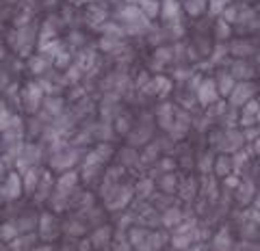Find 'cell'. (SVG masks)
Listing matches in <instances>:
<instances>
[{"instance_id": "cell-1", "label": "cell", "mask_w": 260, "mask_h": 251, "mask_svg": "<svg viewBox=\"0 0 260 251\" xmlns=\"http://www.w3.org/2000/svg\"><path fill=\"white\" fill-rule=\"evenodd\" d=\"M117 20L124 24V30L128 35H141L150 26V20L145 18L139 5H124L117 11Z\"/></svg>"}, {"instance_id": "cell-2", "label": "cell", "mask_w": 260, "mask_h": 251, "mask_svg": "<svg viewBox=\"0 0 260 251\" xmlns=\"http://www.w3.org/2000/svg\"><path fill=\"white\" fill-rule=\"evenodd\" d=\"M20 100H22V106L26 109V113H37L39 109L44 106V100H46V91L42 89L39 83H26L20 89Z\"/></svg>"}, {"instance_id": "cell-3", "label": "cell", "mask_w": 260, "mask_h": 251, "mask_svg": "<svg viewBox=\"0 0 260 251\" xmlns=\"http://www.w3.org/2000/svg\"><path fill=\"white\" fill-rule=\"evenodd\" d=\"M35 37H37V33L32 30V26H22V28H15L9 35V42L20 56H26V54H30V48H32V44H35Z\"/></svg>"}, {"instance_id": "cell-4", "label": "cell", "mask_w": 260, "mask_h": 251, "mask_svg": "<svg viewBox=\"0 0 260 251\" xmlns=\"http://www.w3.org/2000/svg\"><path fill=\"white\" fill-rule=\"evenodd\" d=\"M24 193V184H22V175L18 171H9L5 177V182L0 184V197L7 201H15Z\"/></svg>"}, {"instance_id": "cell-5", "label": "cell", "mask_w": 260, "mask_h": 251, "mask_svg": "<svg viewBox=\"0 0 260 251\" xmlns=\"http://www.w3.org/2000/svg\"><path fill=\"white\" fill-rule=\"evenodd\" d=\"M42 148L39 145H35V143H28V145H22V150H20V154H18V160H15V165L20 167V171L24 173L26 169H30V167H37L39 165V160H42Z\"/></svg>"}, {"instance_id": "cell-6", "label": "cell", "mask_w": 260, "mask_h": 251, "mask_svg": "<svg viewBox=\"0 0 260 251\" xmlns=\"http://www.w3.org/2000/svg\"><path fill=\"white\" fill-rule=\"evenodd\" d=\"M78 158H80L78 150H74V148H65V150H59V152H54V154H52L50 165H52L54 169H59L61 173H65V171H70V169L78 163Z\"/></svg>"}, {"instance_id": "cell-7", "label": "cell", "mask_w": 260, "mask_h": 251, "mask_svg": "<svg viewBox=\"0 0 260 251\" xmlns=\"http://www.w3.org/2000/svg\"><path fill=\"white\" fill-rule=\"evenodd\" d=\"M133 193H135L133 186H117V184H113V193H111V195H107V208L109 210H121L130 201Z\"/></svg>"}, {"instance_id": "cell-8", "label": "cell", "mask_w": 260, "mask_h": 251, "mask_svg": "<svg viewBox=\"0 0 260 251\" xmlns=\"http://www.w3.org/2000/svg\"><path fill=\"white\" fill-rule=\"evenodd\" d=\"M78 177L80 175H78V171H74V169L61 173V177L54 182V193H59V195H63V197H70L78 186Z\"/></svg>"}, {"instance_id": "cell-9", "label": "cell", "mask_w": 260, "mask_h": 251, "mask_svg": "<svg viewBox=\"0 0 260 251\" xmlns=\"http://www.w3.org/2000/svg\"><path fill=\"white\" fill-rule=\"evenodd\" d=\"M160 18L167 24H180L182 22V5L178 0H160Z\"/></svg>"}, {"instance_id": "cell-10", "label": "cell", "mask_w": 260, "mask_h": 251, "mask_svg": "<svg viewBox=\"0 0 260 251\" xmlns=\"http://www.w3.org/2000/svg\"><path fill=\"white\" fill-rule=\"evenodd\" d=\"M217 98H219L217 80H213V78L202 80V83L198 85V100H200L202 106H210L213 102H217Z\"/></svg>"}, {"instance_id": "cell-11", "label": "cell", "mask_w": 260, "mask_h": 251, "mask_svg": "<svg viewBox=\"0 0 260 251\" xmlns=\"http://www.w3.org/2000/svg\"><path fill=\"white\" fill-rule=\"evenodd\" d=\"M59 30H61V20L56 15H50L39 28V44L44 42H52V39H59Z\"/></svg>"}, {"instance_id": "cell-12", "label": "cell", "mask_w": 260, "mask_h": 251, "mask_svg": "<svg viewBox=\"0 0 260 251\" xmlns=\"http://www.w3.org/2000/svg\"><path fill=\"white\" fill-rule=\"evenodd\" d=\"M39 234H42L44 240H54L56 234H59V225H56L54 217L50 212H44L39 217Z\"/></svg>"}, {"instance_id": "cell-13", "label": "cell", "mask_w": 260, "mask_h": 251, "mask_svg": "<svg viewBox=\"0 0 260 251\" xmlns=\"http://www.w3.org/2000/svg\"><path fill=\"white\" fill-rule=\"evenodd\" d=\"M85 20H87L89 26L100 28L104 22H109L107 7H102V5H89V7H87V15H85Z\"/></svg>"}, {"instance_id": "cell-14", "label": "cell", "mask_w": 260, "mask_h": 251, "mask_svg": "<svg viewBox=\"0 0 260 251\" xmlns=\"http://www.w3.org/2000/svg\"><path fill=\"white\" fill-rule=\"evenodd\" d=\"M39 182H42V169L39 167H30L22 173V184H24V193H26V195L37 193Z\"/></svg>"}, {"instance_id": "cell-15", "label": "cell", "mask_w": 260, "mask_h": 251, "mask_svg": "<svg viewBox=\"0 0 260 251\" xmlns=\"http://www.w3.org/2000/svg\"><path fill=\"white\" fill-rule=\"evenodd\" d=\"M251 100V87L245 85V83H241L232 89V93H230V102H232V106H245V104Z\"/></svg>"}, {"instance_id": "cell-16", "label": "cell", "mask_w": 260, "mask_h": 251, "mask_svg": "<svg viewBox=\"0 0 260 251\" xmlns=\"http://www.w3.org/2000/svg\"><path fill=\"white\" fill-rule=\"evenodd\" d=\"M50 59L44 54H35V56H30L28 59V69H30V74H35V76H46L48 74V69H50Z\"/></svg>"}, {"instance_id": "cell-17", "label": "cell", "mask_w": 260, "mask_h": 251, "mask_svg": "<svg viewBox=\"0 0 260 251\" xmlns=\"http://www.w3.org/2000/svg\"><path fill=\"white\" fill-rule=\"evenodd\" d=\"M172 80H169L167 76H154L152 83H150V93L158 95V98H165V95L172 91Z\"/></svg>"}, {"instance_id": "cell-18", "label": "cell", "mask_w": 260, "mask_h": 251, "mask_svg": "<svg viewBox=\"0 0 260 251\" xmlns=\"http://www.w3.org/2000/svg\"><path fill=\"white\" fill-rule=\"evenodd\" d=\"M63 50H65V44L61 42V39H52V42H44V44H39V54L48 56L50 61H54L56 56H59Z\"/></svg>"}, {"instance_id": "cell-19", "label": "cell", "mask_w": 260, "mask_h": 251, "mask_svg": "<svg viewBox=\"0 0 260 251\" xmlns=\"http://www.w3.org/2000/svg\"><path fill=\"white\" fill-rule=\"evenodd\" d=\"M44 113L48 117H59L63 113V98L61 95H48L44 100Z\"/></svg>"}, {"instance_id": "cell-20", "label": "cell", "mask_w": 260, "mask_h": 251, "mask_svg": "<svg viewBox=\"0 0 260 251\" xmlns=\"http://www.w3.org/2000/svg\"><path fill=\"white\" fill-rule=\"evenodd\" d=\"M98 48H100L102 52H113V54H117L124 50V42L121 39H115V37H100V42H98Z\"/></svg>"}, {"instance_id": "cell-21", "label": "cell", "mask_w": 260, "mask_h": 251, "mask_svg": "<svg viewBox=\"0 0 260 251\" xmlns=\"http://www.w3.org/2000/svg\"><path fill=\"white\" fill-rule=\"evenodd\" d=\"M100 33H102L104 37L121 39V37L126 35V30H124V26H121V24H117V22H104L102 26H100Z\"/></svg>"}, {"instance_id": "cell-22", "label": "cell", "mask_w": 260, "mask_h": 251, "mask_svg": "<svg viewBox=\"0 0 260 251\" xmlns=\"http://www.w3.org/2000/svg\"><path fill=\"white\" fill-rule=\"evenodd\" d=\"M0 238L7 240V242H13V240H18L20 238V228H18V223H3L0 225Z\"/></svg>"}, {"instance_id": "cell-23", "label": "cell", "mask_w": 260, "mask_h": 251, "mask_svg": "<svg viewBox=\"0 0 260 251\" xmlns=\"http://www.w3.org/2000/svg\"><path fill=\"white\" fill-rule=\"evenodd\" d=\"M13 119H15V115L9 111V106H7L5 102H0V134L7 132L13 126Z\"/></svg>"}, {"instance_id": "cell-24", "label": "cell", "mask_w": 260, "mask_h": 251, "mask_svg": "<svg viewBox=\"0 0 260 251\" xmlns=\"http://www.w3.org/2000/svg\"><path fill=\"white\" fill-rule=\"evenodd\" d=\"M139 7H141V11L145 13V18L148 20L156 18V15L160 13V0H141Z\"/></svg>"}, {"instance_id": "cell-25", "label": "cell", "mask_w": 260, "mask_h": 251, "mask_svg": "<svg viewBox=\"0 0 260 251\" xmlns=\"http://www.w3.org/2000/svg\"><path fill=\"white\" fill-rule=\"evenodd\" d=\"M172 61V50L169 48H156V52H154V59H152V67L158 69L160 65H165V63Z\"/></svg>"}, {"instance_id": "cell-26", "label": "cell", "mask_w": 260, "mask_h": 251, "mask_svg": "<svg viewBox=\"0 0 260 251\" xmlns=\"http://www.w3.org/2000/svg\"><path fill=\"white\" fill-rule=\"evenodd\" d=\"M234 87H237V85H234V76H232V74H221V76H219V80H217V89H219V93L230 95Z\"/></svg>"}, {"instance_id": "cell-27", "label": "cell", "mask_w": 260, "mask_h": 251, "mask_svg": "<svg viewBox=\"0 0 260 251\" xmlns=\"http://www.w3.org/2000/svg\"><path fill=\"white\" fill-rule=\"evenodd\" d=\"M50 186H52V177L50 173H42V182L37 186V199H48L50 197Z\"/></svg>"}, {"instance_id": "cell-28", "label": "cell", "mask_w": 260, "mask_h": 251, "mask_svg": "<svg viewBox=\"0 0 260 251\" xmlns=\"http://www.w3.org/2000/svg\"><path fill=\"white\" fill-rule=\"evenodd\" d=\"M150 126H139L137 130H133L128 136H130V143H135V145H139V143H145L150 139Z\"/></svg>"}, {"instance_id": "cell-29", "label": "cell", "mask_w": 260, "mask_h": 251, "mask_svg": "<svg viewBox=\"0 0 260 251\" xmlns=\"http://www.w3.org/2000/svg\"><path fill=\"white\" fill-rule=\"evenodd\" d=\"M83 74H85V71L83 69H80L78 65H76V63H72V65L68 67V69H65V83H68V85H76L78 83V80L80 78H83Z\"/></svg>"}, {"instance_id": "cell-30", "label": "cell", "mask_w": 260, "mask_h": 251, "mask_svg": "<svg viewBox=\"0 0 260 251\" xmlns=\"http://www.w3.org/2000/svg\"><path fill=\"white\" fill-rule=\"evenodd\" d=\"M258 113H260V106H258V102H247L245 104V111H243V124H251V121H254L256 117H258Z\"/></svg>"}, {"instance_id": "cell-31", "label": "cell", "mask_w": 260, "mask_h": 251, "mask_svg": "<svg viewBox=\"0 0 260 251\" xmlns=\"http://www.w3.org/2000/svg\"><path fill=\"white\" fill-rule=\"evenodd\" d=\"M206 7H208V0H186L184 3L186 13H191V15H200Z\"/></svg>"}, {"instance_id": "cell-32", "label": "cell", "mask_w": 260, "mask_h": 251, "mask_svg": "<svg viewBox=\"0 0 260 251\" xmlns=\"http://www.w3.org/2000/svg\"><path fill=\"white\" fill-rule=\"evenodd\" d=\"M52 65H54L56 69H68V67L72 65V54H70V50H63V52L52 61Z\"/></svg>"}, {"instance_id": "cell-33", "label": "cell", "mask_w": 260, "mask_h": 251, "mask_svg": "<svg viewBox=\"0 0 260 251\" xmlns=\"http://www.w3.org/2000/svg\"><path fill=\"white\" fill-rule=\"evenodd\" d=\"M228 7H230V0H208V9L213 15H219V13H223Z\"/></svg>"}, {"instance_id": "cell-34", "label": "cell", "mask_w": 260, "mask_h": 251, "mask_svg": "<svg viewBox=\"0 0 260 251\" xmlns=\"http://www.w3.org/2000/svg\"><path fill=\"white\" fill-rule=\"evenodd\" d=\"M109 234H111V230L109 228H100L95 234H93V238H91V242H93V247H102V245H107L109 242Z\"/></svg>"}, {"instance_id": "cell-35", "label": "cell", "mask_w": 260, "mask_h": 251, "mask_svg": "<svg viewBox=\"0 0 260 251\" xmlns=\"http://www.w3.org/2000/svg\"><path fill=\"white\" fill-rule=\"evenodd\" d=\"M178 221H182V214H180V210H176V208H169L165 217H162V223L165 225H178Z\"/></svg>"}, {"instance_id": "cell-36", "label": "cell", "mask_w": 260, "mask_h": 251, "mask_svg": "<svg viewBox=\"0 0 260 251\" xmlns=\"http://www.w3.org/2000/svg\"><path fill=\"white\" fill-rule=\"evenodd\" d=\"M215 35H217V39H228V37H230V24H228L223 18L217 22V26H215Z\"/></svg>"}, {"instance_id": "cell-37", "label": "cell", "mask_w": 260, "mask_h": 251, "mask_svg": "<svg viewBox=\"0 0 260 251\" xmlns=\"http://www.w3.org/2000/svg\"><path fill=\"white\" fill-rule=\"evenodd\" d=\"M215 173L225 177L228 173H230V160H228V158H219L215 163Z\"/></svg>"}, {"instance_id": "cell-38", "label": "cell", "mask_w": 260, "mask_h": 251, "mask_svg": "<svg viewBox=\"0 0 260 251\" xmlns=\"http://www.w3.org/2000/svg\"><path fill=\"white\" fill-rule=\"evenodd\" d=\"M152 186H154V182L152 180H141L139 184H137V195H139V197H145V193H148V195H150V191H152Z\"/></svg>"}, {"instance_id": "cell-39", "label": "cell", "mask_w": 260, "mask_h": 251, "mask_svg": "<svg viewBox=\"0 0 260 251\" xmlns=\"http://www.w3.org/2000/svg\"><path fill=\"white\" fill-rule=\"evenodd\" d=\"M128 124H130V117H128V115H119V117H117V124H115V130H117L119 134H126L128 128H130Z\"/></svg>"}, {"instance_id": "cell-40", "label": "cell", "mask_w": 260, "mask_h": 251, "mask_svg": "<svg viewBox=\"0 0 260 251\" xmlns=\"http://www.w3.org/2000/svg\"><path fill=\"white\" fill-rule=\"evenodd\" d=\"M158 184H160L162 191H174L176 189V177L172 173H167V175H162V180Z\"/></svg>"}, {"instance_id": "cell-41", "label": "cell", "mask_w": 260, "mask_h": 251, "mask_svg": "<svg viewBox=\"0 0 260 251\" xmlns=\"http://www.w3.org/2000/svg\"><path fill=\"white\" fill-rule=\"evenodd\" d=\"M156 152H158V145H150V148H145L141 160H145V163H150V160L156 158Z\"/></svg>"}, {"instance_id": "cell-42", "label": "cell", "mask_w": 260, "mask_h": 251, "mask_svg": "<svg viewBox=\"0 0 260 251\" xmlns=\"http://www.w3.org/2000/svg\"><path fill=\"white\" fill-rule=\"evenodd\" d=\"M249 52V44H245V42H237L232 46V54H239V56H243V54H247Z\"/></svg>"}, {"instance_id": "cell-43", "label": "cell", "mask_w": 260, "mask_h": 251, "mask_svg": "<svg viewBox=\"0 0 260 251\" xmlns=\"http://www.w3.org/2000/svg\"><path fill=\"white\" fill-rule=\"evenodd\" d=\"M225 54H228V48L225 46H217V50L213 52V61H221Z\"/></svg>"}, {"instance_id": "cell-44", "label": "cell", "mask_w": 260, "mask_h": 251, "mask_svg": "<svg viewBox=\"0 0 260 251\" xmlns=\"http://www.w3.org/2000/svg\"><path fill=\"white\" fill-rule=\"evenodd\" d=\"M121 160H124V163H135V160H137V154H135L133 150H124V154H121Z\"/></svg>"}, {"instance_id": "cell-45", "label": "cell", "mask_w": 260, "mask_h": 251, "mask_svg": "<svg viewBox=\"0 0 260 251\" xmlns=\"http://www.w3.org/2000/svg\"><path fill=\"white\" fill-rule=\"evenodd\" d=\"M5 80H7V76H3V74H0V89H3L7 83H5Z\"/></svg>"}, {"instance_id": "cell-46", "label": "cell", "mask_w": 260, "mask_h": 251, "mask_svg": "<svg viewBox=\"0 0 260 251\" xmlns=\"http://www.w3.org/2000/svg\"><path fill=\"white\" fill-rule=\"evenodd\" d=\"M5 59V48H3V44H0V61Z\"/></svg>"}, {"instance_id": "cell-47", "label": "cell", "mask_w": 260, "mask_h": 251, "mask_svg": "<svg viewBox=\"0 0 260 251\" xmlns=\"http://www.w3.org/2000/svg\"><path fill=\"white\" fill-rule=\"evenodd\" d=\"M126 3H128V5H139L141 0H126Z\"/></svg>"}]
</instances>
